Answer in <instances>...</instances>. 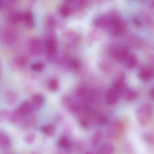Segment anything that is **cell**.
Here are the masks:
<instances>
[{
  "label": "cell",
  "mask_w": 154,
  "mask_h": 154,
  "mask_svg": "<svg viewBox=\"0 0 154 154\" xmlns=\"http://www.w3.org/2000/svg\"><path fill=\"white\" fill-rule=\"evenodd\" d=\"M154 108L152 104L145 103L138 107L136 110V116L142 125H148L153 117Z\"/></svg>",
  "instance_id": "obj_1"
},
{
  "label": "cell",
  "mask_w": 154,
  "mask_h": 154,
  "mask_svg": "<svg viewBox=\"0 0 154 154\" xmlns=\"http://www.w3.org/2000/svg\"><path fill=\"white\" fill-rule=\"evenodd\" d=\"M126 28L125 23L117 13L112 18L107 29L115 37H119L125 33Z\"/></svg>",
  "instance_id": "obj_2"
},
{
  "label": "cell",
  "mask_w": 154,
  "mask_h": 154,
  "mask_svg": "<svg viewBox=\"0 0 154 154\" xmlns=\"http://www.w3.org/2000/svg\"><path fill=\"white\" fill-rule=\"evenodd\" d=\"M125 126L121 122L116 121L113 122L109 128L107 136L112 140L119 139L124 134Z\"/></svg>",
  "instance_id": "obj_3"
},
{
  "label": "cell",
  "mask_w": 154,
  "mask_h": 154,
  "mask_svg": "<svg viewBox=\"0 0 154 154\" xmlns=\"http://www.w3.org/2000/svg\"><path fill=\"white\" fill-rule=\"evenodd\" d=\"M117 13L116 11H110L106 14L99 15L94 19L93 23L98 28L107 29L112 18Z\"/></svg>",
  "instance_id": "obj_4"
},
{
  "label": "cell",
  "mask_w": 154,
  "mask_h": 154,
  "mask_svg": "<svg viewBox=\"0 0 154 154\" xmlns=\"http://www.w3.org/2000/svg\"><path fill=\"white\" fill-rule=\"evenodd\" d=\"M113 57L118 61H125L129 56V51L127 48L119 46L115 48L112 52Z\"/></svg>",
  "instance_id": "obj_5"
},
{
  "label": "cell",
  "mask_w": 154,
  "mask_h": 154,
  "mask_svg": "<svg viewBox=\"0 0 154 154\" xmlns=\"http://www.w3.org/2000/svg\"><path fill=\"white\" fill-rule=\"evenodd\" d=\"M29 49L32 55L39 56L42 52V46L40 41L37 38H32L29 42Z\"/></svg>",
  "instance_id": "obj_6"
},
{
  "label": "cell",
  "mask_w": 154,
  "mask_h": 154,
  "mask_svg": "<svg viewBox=\"0 0 154 154\" xmlns=\"http://www.w3.org/2000/svg\"><path fill=\"white\" fill-rule=\"evenodd\" d=\"M17 109L20 116L23 117L26 116L31 114L34 111V109L31 102L26 100L21 104Z\"/></svg>",
  "instance_id": "obj_7"
},
{
  "label": "cell",
  "mask_w": 154,
  "mask_h": 154,
  "mask_svg": "<svg viewBox=\"0 0 154 154\" xmlns=\"http://www.w3.org/2000/svg\"><path fill=\"white\" fill-rule=\"evenodd\" d=\"M119 94L113 88L109 90L106 94V104L109 106L116 105L119 100Z\"/></svg>",
  "instance_id": "obj_8"
},
{
  "label": "cell",
  "mask_w": 154,
  "mask_h": 154,
  "mask_svg": "<svg viewBox=\"0 0 154 154\" xmlns=\"http://www.w3.org/2000/svg\"><path fill=\"white\" fill-rule=\"evenodd\" d=\"M19 96L18 93L14 91H7L5 93V101L9 106L15 105L19 100Z\"/></svg>",
  "instance_id": "obj_9"
},
{
  "label": "cell",
  "mask_w": 154,
  "mask_h": 154,
  "mask_svg": "<svg viewBox=\"0 0 154 154\" xmlns=\"http://www.w3.org/2000/svg\"><path fill=\"white\" fill-rule=\"evenodd\" d=\"M138 76L142 80L148 81L154 76V70L152 68L144 67L141 69L138 73Z\"/></svg>",
  "instance_id": "obj_10"
},
{
  "label": "cell",
  "mask_w": 154,
  "mask_h": 154,
  "mask_svg": "<svg viewBox=\"0 0 154 154\" xmlns=\"http://www.w3.org/2000/svg\"><path fill=\"white\" fill-rule=\"evenodd\" d=\"M31 103L35 109H40L42 108L45 102L44 97L39 94H35L32 98Z\"/></svg>",
  "instance_id": "obj_11"
},
{
  "label": "cell",
  "mask_w": 154,
  "mask_h": 154,
  "mask_svg": "<svg viewBox=\"0 0 154 154\" xmlns=\"http://www.w3.org/2000/svg\"><path fill=\"white\" fill-rule=\"evenodd\" d=\"M18 38V33L14 30H8L5 34V42L9 45L17 41Z\"/></svg>",
  "instance_id": "obj_12"
},
{
  "label": "cell",
  "mask_w": 154,
  "mask_h": 154,
  "mask_svg": "<svg viewBox=\"0 0 154 154\" xmlns=\"http://www.w3.org/2000/svg\"><path fill=\"white\" fill-rule=\"evenodd\" d=\"M113 89L119 94L124 93L126 89V86L125 79L123 77H120L115 82L113 85Z\"/></svg>",
  "instance_id": "obj_13"
},
{
  "label": "cell",
  "mask_w": 154,
  "mask_h": 154,
  "mask_svg": "<svg viewBox=\"0 0 154 154\" xmlns=\"http://www.w3.org/2000/svg\"><path fill=\"white\" fill-rule=\"evenodd\" d=\"M23 21L29 29H32L34 26V19L33 14L31 12H26L23 14Z\"/></svg>",
  "instance_id": "obj_14"
},
{
  "label": "cell",
  "mask_w": 154,
  "mask_h": 154,
  "mask_svg": "<svg viewBox=\"0 0 154 154\" xmlns=\"http://www.w3.org/2000/svg\"><path fill=\"white\" fill-rule=\"evenodd\" d=\"M23 14L20 12L14 11L12 12L9 15L8 20L9 22L12 24H16L23 21Z\"/></svg>",
  "instance_id": "obj_15"
},
{
  "label": "cell",
  "mask_w": 154,
  "mask_h": 154,
  "mask_svg": "<svg viewBox=\"0 0 154 154\" xmlns=\"http://www.w3.org/2000/svg\"><path fill=\"white\" fill-rule=\"evenodd\" d=\"M29 62L28 58L23 56H18L13 60L14 64L19 68L25 67L28 65Z\"/></svg>",
  "instance_id": "obj_16"
},
{
  "label": "cell",
  "mask_w": 154,
  "mask_h": 154,
  "mask_svg": "<svg viewBox=\"0 0 154 154\" xmlns=\"http://www.w3.org/2000/svg\"><path fill=\"white\" fill-rule=\"evenodd\" d=\"M46 50L48 55H53L57 51V45L55 40L49 39L46 42Z\"/></svg>",
  "instance_id": "obj_17"
},
{
  "label": "cell",
  "mask_w": 154,
  "mask_h": 154,
  "mask_svg": "<svg viewBox=\"0 0 154 154\" xmlns=\"http://www.w3.org/2000/svg\"><path fill=\"white\" fill-rule=\"evenodd\" d=\"M41 131L47 136L52 137L56 133V128L53 125H47L41 128Z\"/></svg>",
  "instance_id": "obj_18"
},
{
  "label": "cell",
  "mask_w": 154,
  "mask_h": 154,
  "mask_svg": "<svg viewBox=\"0 0 154 154\" xmlns=\"http://www.w3.org/2000/svg\"><path fill=\"white\" fill-rule=\"evenodd\" d=\"M115 149L111 144H104L100 149L99 154H114Z\"/></svg>",
  "instance_id": "obj_19"
},
{
  "label": "cell",
  "mask_w": 154,
  "mask_h": 154,
  "mask_svg": "<svg viewBox=\"0 0 154 154\" xmlns=\"http://www.w3.org/2000/svg\"><path fill=\"white\" fill-rule=\"evenodd\" d=\"M126 66L127 68L132 69L136 66L137 64V59L136 57L134 55H130L125 60Z\"/></svg>",
  "instance_id": "obj_20"
},
{
  "label": "cell",
  "mask_w": 154,
  "mask_h": 154,
  "mask_svg": "<svg viewBox=\"0 0 154 154\" xmlns=\"http://www.w3.org/2000/svg\"><path fill=\"white\" fill-rule=\"evenodd\" d=\"M103 138V134L100 130H97L92 137V143L95 146H97L100 143Z\"/></svg>",
  "instance_id": "obj_21"
},
{
  "label": "cell",
  "mask_w": 154,
  "mask_h": 154,
  "mask_svg": "<svg viewBox=\"0 0 154 154\" xmlns=\"http://www.w3.org/2000/svg\"><path fill=\"white\" fill-rule=\"evenodd\" d=\"M58 145L61 148L68 149L71 146L70 139L66 136H62L59 139L58 141Z\"/></svg>",
  "instance_id": "obj_22"
},
{
  "label": "cell",
  "mask_w": 154,
  "mask_h": 154,
  "mask_svg": "<svg viewBox=\"0 0 154 154\" xmlns=\"http://www.w3.org/2000/svg\"><path fill=\"white\" fill-rule=\"evenodd\" d=\"M125 98L127 101H131L136 98L137 94L134 90L126 89L124 92Z\"/></svg>",
  "instance_id": "obj_23"
},
{
  "label": "cell",
  "mask_w": 154,
  "mask_h": 154,
  "mask_svg": "<svg viewBox=\"0 0 154 154\" xmlns=\"http://www.w3.org/2000/svg\"><path fill=\"white\" fill-rule=\"evenodd\" d=\"M11 144L9 137L3 133L0 132V146L3 147H8Z\"/></svg>",
  "instance_id": "obj_24"
},
{
  "label": "cell",
  "mask_w": 154,
  "mask_h": 154,
  "mask_svg": "<svg viewBox=\"0 0 154 154\" xmlns=\"http://www.w3.org/2000/svg\"><path fill=\"white\" fill-rule=\"evenodd\" d=\"M72 12L71 7L68 5L64 4L60 6V15L63 17H69Z\"/></svg>",
  "instance_id": "obj_25"
},
{
  "label": "cell",
  "mask_w": 154,
  "mask_h": 154,
  "mask_svg": "<svg viewBox=\"0 0 154 154\" xmlns=\"http://www.w3.org/2000/svg\"><path fill=\"white\" fill-rule=\"evenodd\" d=\"M48 87L51 91H56L58 89V81L56 79H52L49 81Z\"/></svg>",
  "instance_id": "obj_26"
},
{
  "label": "cell",
  "mask_w": 154,
  "mask_h": 154,
  "mask_svg": "<svg viewBox=\"0 0 154 154\" xmlns=\"http://www.w3.org/2000/svg\"><path fill=\"white\" fill-rule=\"evenodd\" d=\"M144 141L146 143L150 145H154V135L152 134H145L143 135Z\"/></svg>",
  "instance_id": "obj_27"
},
{
  "label": "cell",
  "mask_w": 154,
  "mask_h": 154,
  "mask_svg": "<svg viewBox=\"0 0 154 154\" xmlns=\"http://www.w3.org/2000/svg\"><path fill=\"white\" fill-rule=\"evenodd\" d=\"M44 65L43 63L41 62H37L33 63L31 66V69L32 71L35 72H41L44 69Z\"/></svg>",
  "instance_id": "obj_28"
},
{
  "label": "cell",
  "mask_w": 154,
  "mask_h": 154,
  "mask_svg": "<svg viewBox=\"0 0 154 154\" xmlns=\"http://www.w3.org/2000/svg\"><path fill=\"white\" fill-rule=\"evenodd\" d=\"M69 65L72 69L75 70H79L80 67L79 61L76 59H72L69 61Z\"/></svg>",
  "instance_id": "obj_29"
},
{
  "label": "cell",
  "mask_w": 154,
  "mask_h": 154,
  "mask_svg": "<svg viewBox=\"0 0 154 154\" xmlns=\"http://www.w3.org/2000/svg\"><path fill=\"white\" fill-rule=\"evenodd\" d=\"M36 138V136L33 133H29L24 137V140L25 143L29 144L32 143Z\"/></svg>",
  "instance_id": "obj_30"
},
{
  "label": "cell",
  "mask_w": 154,
  "mask_h": 154,
  "mask_svg": "<svg viewBox=\"0 0 154 154\" xmlns=\"http://www.w3.org/2000/svg\"><path fill=\"white\" fill-rule=\"evenodd\" d=\"M80 125L83 128H87L90 125V120L86 117H82L81 118L79 121Z\"/></svg>",
  "instance_id": "obj_31"
},
{
  "label": "cell",
  "mask_w": 154,
  "mask_h": 154,
  "mask_svg": "<svg viewBox=\"0 0 154 154\" xmlns=\"http://www.w3.org/2000/svg\"><path fill=\"white\" fill-rule=\"evenodd\" d=\"M47 23L48 27L52 29L56 26L57 21L53 16H50L47 19Z\"/></svg>",
  "instance_id": "obj_32"
},
{
  "label": "cell",
  "mask_w": 154,
  "mask_h": 154,
  "mask_svg": "<svg viewBox=\"0 0 154 154\" xmlns=\"http://www.w3.org/2000/svg\"><path fill=\"white\" fill-rule=\"evenodd\" d=\"M11 114L9 111L6 110H4L0 113V121H4L7 119H10Z\"/></svg>",
  "instance_id": "obj_33"
},
{
  "label": "cell",
  "mask_w": 154,
  "mask_h": 154,
  "mask_svg": "<svg viewBox=\"0 0 154 154\" xmlns=\"http://www.w3.org/2000/svg\"><path fill=\"white\" fill-rule=\"evenodd\" d=\"M106 120V118L104 116H100L98 118V123L100 124H104Z\"/></svg>",
  "instance_id": "obj_34"
},
{
  "label": "cell",
  "mask_w": 154,
  "mask_h": 154,
  "mask_svg": "<svg viewBox=\"0 0 154 154\" xmlns=\"http://www.w3.org/2000/svg\"><path fill=\"white\" fill-rule=\"evenodd\" d=\"M133 22L137 27H139L141 26V22L137 18H134V20H133Z\"/></svg>",
  "instance_id": "obj_35"
},
{
  "label": "cell",
  "mask_w": 154,
  "mask_h": 154,
  "mask_svg": "<svg viewBox=\"0 0 154 154\" xmlns=\"http://www.w3.org/2000/svg\"><path fill=\"white\" fill-rule=\"evenodd\" d=\"M149 96L152 99L154 100V88L151 89L149 91Z\"/></svg>",
  "instance_id": "obj_36"
},
{
  "label": "cell",
  "mask_w": 154,
  "mask_h": 154,
  "mask_svg": "<svg viewBox=\"0 0 154 154\" xmlns=\"http://www.w3.org/2000/svg\"><path fill=\"white\" fill-rule=\"evenodd\" d=\"M4 5V2L3 0H0V10L3 8Z\"/></svg>",
  "instance_id": "obj_37"
},
{
  "label": "cell",
  "mask_w": 154,
  "mask_h": 154,
  "mask_svg": "<svg viewBox=\"0 0 154 154\" xmlns=\"http://www.w3.org/2000/svg\"><path fill=\"white\" fill-rule=\"evenodd\" d=\"M18 0H9V3L11 4H13L15 3Z\"/></svg>",
  "instance_id": "obj_38"
},
{
  "label": "cell",
  "mask_w": 154,
  "mask_h": 154,
  "mask_svg": "<svg viewBox=\"0 0 154 154\" xmlns=\"http://www.w3.org/2000/svg\"><path fill=\"white\" fill-rule=\"evenodd\" d=\"M1 75H2V67H1V63H0V78L1 77Z\"/></svg>",
  "instance_id": "obj_39"
},
{
  "label": "cell",
  "mask_w": 154,
  "mask_h": 154,
  "mask_svg": "<svg viewBox=\"0 0 154 154\" xmlns=\"http://www.w3.org/2000/svg\"><path fill=\"white\" fill-rule=\"evenodd\" d=\"M36 0H29V2L31 3H34L36 2Z\"/></svg>",
  "instance_id": "obj_40"
},
{
  "label": "cell",
  "mask_w": 154,
  "mask_h": 154,
  "mask_svg": "<svg viewBox=\"0 0 154 154\" xmlns=\"http://www.w3.org/2000/svg\"><path fill=\"white\" fill-rule=\"evenodd\" d=\"M65 1H67V2H70V1H72V0H65Z\"/></svg>",
  "instance_id": "obj_41"
},
{
  "label": "cell",
  "mask_w": 154,
  "mask_h": 154,
  "mask_svg": "<svg viewBox=\"0 0 154 154\" xmlns=\"http://www.w3.org/2000/svg\"><path fill=\"white\" fill-rule=\"evenodd\" d=\"M86 154H94L92 153H86Z\"/></svg>",
  "instance_id": "obj_42"
},
{
  "label": "cell",
  "mask_w": 154,
  "mask_h": 154,
  "mask_svg": "<svg viewBox=\"0 0 154 154\" xmlns=\"http://www.w3.org/2000/svg\"><path fill=\"white\" fill-rule=\"evenodd\" d=\"M152 5L153 6V7H154V0L153 1V2H152Z\"/></svg>",
  "instance_id": "obj_43"
}]
</instances>
